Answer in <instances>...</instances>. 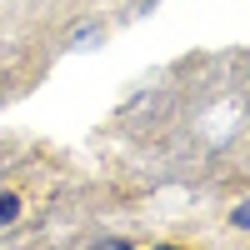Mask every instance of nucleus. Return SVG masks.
Returning <instances> with one entry per match:
<instances>
[{
	"mask_svg": "<svg viewBox=\"0 0 250 250\" xmlns=\"http://www.w3.org/2000/svg\"><path fill=\"white\" fill-rule=\"evenodd\" d=\"M15 215H20V200H15V195H5V190H0V225H10Z\"/></svg>",
	"mask_w": 250,
	"mask_h": 250,
	"instance_id": "nucleus-1",
	"label": "nucleus"
}]
</instances>
